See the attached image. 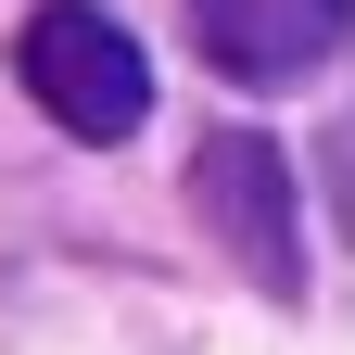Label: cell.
I'll list each match as a JSON object with an SVG mask.
<instances>
[{"mask_svg": "<svg viewBox=\"0 0 355 355\" xmlns=\"http://www.w3.org/2000/svg\"><path fill=\"white\" fill-rule=\"evenodd\" d=\"M13 76H26V102L51 114L64 140H89V153L140 140V114H153V51L102 13V0H38L26 38H13Z\"/></svg>", "mask_w": 355, "mask_h": 355, "instance_id": "6da1fadb", "label": "cell"}, {"mask_svg": "<svg viewBox=\"0 0 355 355\" xmlns=\"http://www.w3.org/2000/svg\"><path fill=\"white\" fill-rule=\"evenodd\" d=\"M191 203H203V229L229 241L266 292H304V241H292V165H279V140H254V127H216V140L191 153Z\"/></svg>", "mask_w": 355, "mask_h": 355, "instance_id": "7a4b0ae2", "label": "cell"}, {"mask_svg": "<svg viewBox=\"0 0 355 355\" xmlns=\"http://www.w3.org/2000/svg\"><path fill=\"white\" fill-rule=\"evenodd\" d=\"M191 51L241 89H292L355 51V0H191Z\"/></svg>", "mask_w": 355, "mask_h": 355, "instance_id": "3957f363", "label": "cell"}, {"mask_svg": "<svg viewBox=\"0 0 355 355\" xmlns=\"http://www.w3.org/2000/svg\"><path fill=\"white\" fill-rule=\"evenodd\" d=\"M318 165H330V216H343V241H355V102L330 114V140H318Z\"/></svg>", "mask_w": 355, "mask_h": 355, "instance_id": "277c9868", "label": "cell"}]
</instances>
